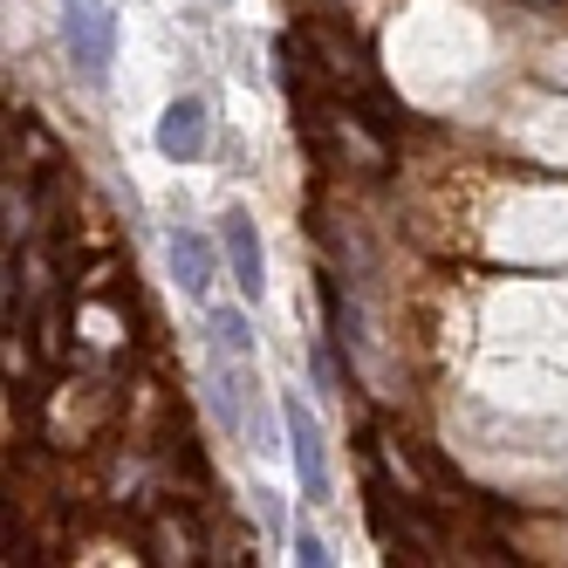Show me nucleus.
I'll list each match as a JSON object with an SVG mask.
<instances>
[{
	"label": "nucleus",
	"mask_w": 568,
	"mask_h": 568,
	"mask_svg": "<svg viewBox=\"0 0 568 568\" xmlns=\"http://www.w3.org/2000/svg\"><path fill=\"white\" fill-rule=\"evenodd\" d=\"M158 548H165L158 561H199V555H192V535H185V527H172V520L158 527Z\"/></svg>",
	"instance_id": "nucleus-9"
},
{
	"label": "nucleus",
	"mask_w": 568,
	"mask_h": 568,
	"mask_svg": "<svg viewBox=\"0 0 568 568\" xmlns=\"http://www.w3.org/2000/svg\"><path fill=\"white\" fill-rule=\"evenodd\" d=\"M308 49L322 55V75H329V83H343V90H371V69H363V49H356V42H343V34H329V28H315Z\"/></svg>",
	"instance_id": "nucleus-5"
},
{
	"label": "nucleus",
	"mask_w": 568,
	"mask_h": 568,
	"mask_svg": "<svg viewBox=\"0 0 568 568\" xmlns=\"http://www.w3.org/2000/svg\"><path fill=\"white\" fill-rule=\"evenodd\" d=\"M206 329H213V349H220V356H233V363H247V356H254V322H247V315L213 308Z\"/></svg>",
	"instance_id": "nucleus-8"
},
{
	"label": "nucleus",
	"mask_w": 568,
	"mask_h": 568,
	"mask_svg": "<svg viewBox=\"0 0 568 568\" xmlns=\"http://www.w3.org/2000/svg\"><path fill=\"white\" fill-rule=\"evenodd\" d=\"M322 308H329V336H336V343H349V349L371 343V336H363V315H356V302L343 295V281H336V274L322 281Z\"/></svg>",
	"instance_id": "nucleus-7"
},
{
	"label": "nucleus",
	"mask_w": 568,
	"mask_h": 568,
	"mask_svg": "<svg viewBox=\"0 0 568 568\" xmlns=\"http://www.w3.org/2000/svg\"><path fill=\"white\" fill-rule=\"evenodd\" d=\"M281 425H288V453H295V473H302V494L329 500V438H322V425H315L302 390L281 397Z\"/></svg>",
	"instance_id": "nucleus-2"
},
{
	"label": "nucleus",
	"mask_w": 568,
	"mask_h": 568,
	"mask_svg": "<svg viewBox=\"0 0 568 568\" xmlns=\"http://www.w3.org/2000/svg\"><path fill=\"white\" fill-rule=\"evenodd\" d=\"M158 151L179 158V165H192V158L206 151V103H199V97H179L165 116H158Z\"/></svg>",
	"instance_id": "nucleus-4"
},
{
	"label": "nucleus",
	"mask_w": 568,
	"mask_h": 568,
	"mask_svg": "<svg viewBox=\"0 0 568 568\" xmlns=\"http://www.w3.org/2000/svg\"><path fill=\"white\" fill-rule=\"evenodd\" d=\"M172 274H179L185 295H206L213 288V247L192 226H172Z\"/></svg>",
	"instance_id": "nucleus-6"
},
{
	"label": "nucleus",
	"mask_w": 568,
	"mask_h": 568,
	"mask_svg": "<svg viewBox=\"0 0 568 568\" xmlns=\"http://www.w3.org/2000/svg\"><path fill=\"white\" fill-rule=\"evenodd\" d=\"M62 42H69V62L83 83H103V69L116 55V14L110 0H69L62 8Z\"/></svg>",
	"instance_id": "nucleus-1"
},
{
	"label": "nucleus",
	"mask_w": 568,
	"mask_h": 568,
	"mask_svg": "<svg viewBox=\"0 0 568 568\" xmlns=\"http://www.w3.org/2000/svg\"><path fill=\"white\" fill-rule=\"evenodd\" d=\"M220 247H226V267H233V281H240V295H247V302H261V295H267V254H261V233H254V220L240 213V206L220 220Z\"/></svg>",
	"instance_id": "nucleus-3"
},
{
	"label": "nucleus",
	"mask_w": 568,
	"mask_h": 568,
	"mask_svg": "<svg viewBox=\"0 0 568 568\" xmlns=\"http://www.w3.org/2000/svg\"><path fill=\"white\" fill-rule=\"evenodd\" d=\"M295 561H308V568H322V561H329V555H322V541L308 535V527H302V535H295Z\"/></svg>",
	"instance_id": "nucleus-10"
}]
</instances>
